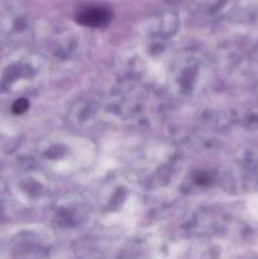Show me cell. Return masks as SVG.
<instances>
[{
	"label": "cell",
	"instance_id": "6da1fadb",
	"mask_svg": "<svg viewBox=\"0 0 258 259\" xmlns=\"http://www.w3.org/2000/svg\"><path fill=\"white\" fill-rule=\"evenodd\" d=\"M81 24L91 25V27H100L108 23L109 13L104 9H90L83 12L78 17Z\"/></svg>",
	"mask_w": 258,
	"mask_h": 259
},
{
	"label": "cell",
	"instance_id": "7a4b0ae2",
	"mask_svg": "<svg viewBox=\"0 0 258 259\" xmlns=\"http://www.w3.org/2000/svg\"><path fill=\"white\" fill-rule=\"evenodd\" d=\"M28 108V103L24 100V99H20V100H18L17 103H15V105L13 106V110H14V113H23V111L25 110V109Z\"/></svg>",
	"mask_w": 258,
	"mask_h": 259
}]
</instances>
